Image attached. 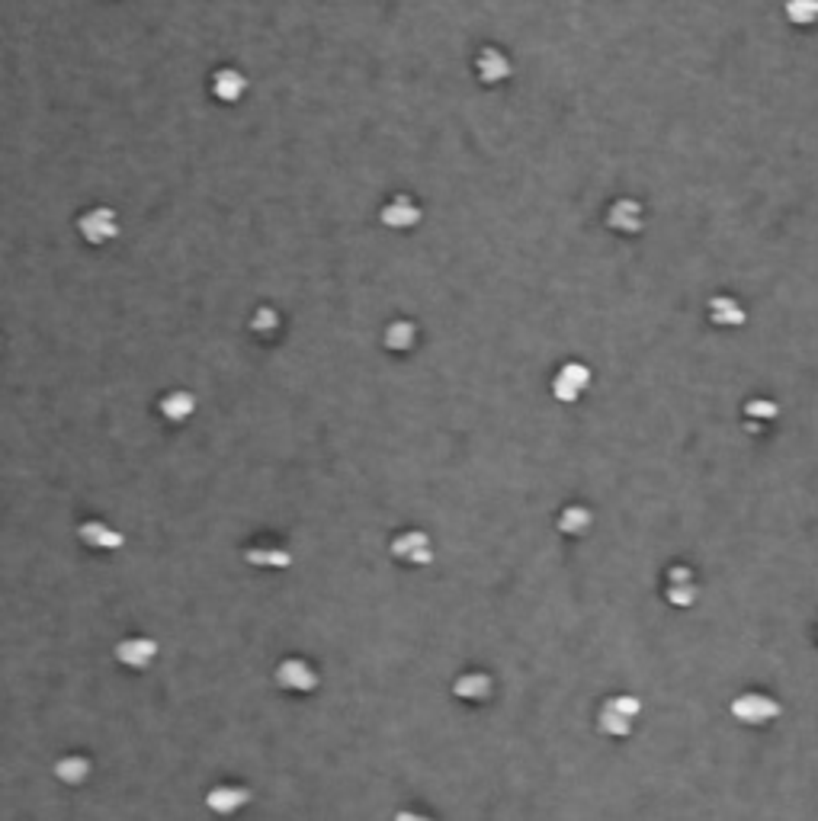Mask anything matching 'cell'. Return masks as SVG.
I'll return each mask as SVG.
<instances>
[{
    "mask_svg": "<svg viewBox=\"0 0 818 821\" xmlns=\"http://www.w3.org/2000/svg\"><path fill=\"white\" fill-rule=\"evenodd\" d=\"M78 231L87 244L103 247V244H110L119 237V216L110 209V205H93V209H87L84 216L78 218Z\"/></svg>",
    "mask_w": 818,
    "mask_h": 821,
    "instance_id": "6da1fadb",
    "label": "cell"
},
{
    "mask_svg": "<svg viewBox=\"0 0 818 821\" xmlns=\"http://www.w3.org/2000/svg\"><path fill=\"white\" fill-rule=\"evenodd\" d=\"M244 90H248V78L238 68H218L212 74V97L222 100V103H238Z\"/></svg>",
    "mask_w": 818,
    "mask_h": 821,
    "instance_id": "4fadbf2b",
    "label": "cell"
},
{
    "mask_svg": "<svg viewBox=\"0 0 818 821\" xmlns=\"http://www.w3.org/2000/svg\"><path fill=\"white\" fill-rule=\"evenodd\" d=\"M157 411H161V417L167 424H186L193 415H197V395L184 392V388H174V392H167L161 398Z\"/></svg>",
    "mask_w": 818,
    "mask_h": 821,
    "instance_id": "30bf717a",
    "label": "cell"
},
{
    "mask_svg": "<svg viewBox=\"0 0 818 821\" xmlns=\"http://www.w3.org/2000/svg\"><path fill=\"white\" fill-rule=\"evenodd\" d=\"M491 690H494V680L488 674H482V670H469V674H462L452 683V693L459 700H465V703H484L491 697Z\"/></svg>",
    "mask_w": 818,
    "mask_h": 821,
    "instance_id": "5bb4252c",
    "label": "cell"
},
{
    "mask_svg": "<svg viewBox=\"0 0 818 821\" xmlns=\"http://www.w3.org/2000/svg\"><path fill=\"white\" fill-rule=\"evenodd\" d=\"M610 703H613L616 710L626 712V716H632V719L642 712V700H639V697H632V693H616V697H610Z\"/></svg>",
    "mask_w": 818,
    "mask_h": 821,
    "instance_id": "cb8c5ba5",
    "label": "cell"
},
{
    "mask_svg": "<svg viewBox=\"0 0 818 821\" xmlns=\"http://www.w3.org/2000/svg\"><path fill=\"white\" fill-rule=\"evenodd\" d=\"M745 411H748V417H760V421H773V417L780 415V405H773V401L758 398V401H748V405H745Z\"/></svg>",
    "mask_w": 818,
    "mask_h": 821,
    "instance_id": "603a6c76",
    "label": "cell"
},
{
    "mask_svg": "<svg viewBox=\"0 0 818 821\" xmlns=\"http://www.w3.org/2000/svg\"><path fill=\"white\" fill-rule=\"evenodd\" d=\"M607 225L620 235H639L642 231V203L635 199H616L607 212Z\"/></svg>",
    "mask_w": 818,
    "mask_h": 821,
    "instance_id": "8fae6325",
    "label": "cell"
},
{
    "mask_svg": "<svg viewBox=\"0 0 818 821\" xmlns=\"http://www.w3.org/2000/svg\"><path fill=\"white\" fill-rule=\"evenodd\" d=\"M379 222L392 231H408L420 222V205L411 196H392L379 209Z\"/></svg>",
    "mask_w": 818,
    "mask_h": 821,
    "instance_id": "52a82bcc",
    "label": "cell"
},
{
    "mask_svg": "<svg viewBox=\"0 0 818 821\" xmlns=\"http://www.w3.org/2000/svg\"><path fill=\"white\" fill-rule=\"evenodd\" d=\"M93 763L84 754H65L61 761H55V776L68 786H80L84 780H90Z\"/></svg>",
    "mask_w": 818,
    "mask_h": 821,
    "instance_id": "ac0fdd59",
    "label": "cell"
},
{
    "mask_svg": "<svg viewBox=\"0 0 818 821\" xmlns=\"http://www.w3.org/2000/svg\"><path fill=\"white\" fill-rule=\"evenodd\" d=\"M780 712H783V706L767 693H741L732 700V716L741 725H767L780 719Z\"/></svg>",
    "mask_w": 818,
    "mask_h": 821,
    "instance_id": "7a4b0ae2",
    "label": "cell"
},
{
    "mask_svg": "<svg viewBox=\"0 0 818 821\" xmlns=\"http://www.w3.org/2000/svg\"><path fill=\"white\" fill-rule=\"evenodd\" d=\"M382 343H386V350H392V353H408V350L418 343V328H414V321H405V318H398V321H392L386 328V334H382Z\"/></svg>",
    "mask_w": 818,
    "mask_h": 821,
    "instance_id": "d6986e66",
    "label": "cell"
},
{
    "mask_svg": "<svg viewBox=\"0 0 818 821\" xmlns=\"http://www.w3.org/2000/svg\"><path fill=\"white\" fill-rule=\"evenodd\" d=\"M78 539L87 545V549H97V553H116V549H122L125 545L122 532L112 530V526H106L103 520H87V523H80Z\"/></svg>",
    "mask_w": 818,
    "mask_h": 821,
    "instance_id": "ba28073f",
    "label": "cell"
},
{
    "mask_svg": "<svg viewBox=\"0 0 818 821\" xmlns=\"http://www.w3.org/2000/svg\"><path fill=\"white\" fill-rule=\"evenodd\" d=\"M668 604L675 606H690L696 600V584L694 578H684V581H668V591H664Z\"/></svg>",
    "mask_w": 818,
    "mask_h": 821,
    "instance_id": "7402d4cb",
    "label": "cell"
},
{
    "mask_svg": "<svg viewBox=\"0 0 818 821\" xmlns=\"http://www.w3.org/2000/svg\"><path fill=\"white\" fill-rule=\"evenodd\" d=\"M632 722H635V719L626 716L622 710H616L610 700L600 706V716H597V725H600V732H603V735H610V738H626L629 732H632Z\"/></svg>",
    "mask_w": 818,
    "mask_h": 821,
    "instance_id": "ffe728a7",
    "label": "cell"
},
{
    "mask_svg": "<svg viewBox=\"0 0 818 821\" xmlns=\"http://www.w3.org/2000/svg\"><path fill=\"white\" fill-rule=\"evenodd\" d=\"M709 321L719 328H741L748 321V311L732 296H716L709 299Z\"/></svg>",
    "mask_w": 818,
    "mask_h": 821,
    "instance_id": "9a60e30c",
    "label": "cell"
},
{
    "mask_svg": "<svg viewBox=\"0 0 818 821\" xmlns=\"http://www.w3.org/2000/svg\"><path fill=\"white\" fill-rule=\"evenodd\" d=\"M475 74H478V80H482V84H501V80H507L514 74V65H511V58H507L505 52H501V48H494V46H488V48H482V52H478V58H475Z\"/></svg>",
    "mask_w": 818,
    "mask_h": 821,
    "instance_id": "9c48e42d",
    "label": "cell"
},
{
    "mask_svg": "<svg viewBox=\"0 0 818 821\" xmlns=\"http://www.w3.org/2000/svg\"><path fill=\"white\" fill-rule=\"evenodd\" d=\"M250 331H254V334H260V337L276 334V331H280V311L270 309V305H260V309L250 315Z\"/></svg>",
    "mask_w": 818,
    "mask_h": 821,
    "instance_id": "44dd1931",
    "label": "cell"
},
{
    "mask_svg": "<svg viewBox=\"0 0 818 821\" xmlns=\"http://www.w3.org/2000/svg\"><path fill=\"white\" fill-rule=\"evenodd\" d=\"M250 802V789L244 786H212L209 793H206V805L212 808L216 815H235L238 808H244Z\"/></svg>",
    "mask_w": 818,
    "mask_h": 821,
    "instance_id": "7c38bea8",
    "label": "cell"
},
{
    "mask_svg": "<svg viewBox=\"0 0 818 821\" xmlns=\"http://www.w3.org/2000/svg\"><path fill=\"white\" fill-rule=\"evenodd\" d=\"M157 642L148 636H129L122 638V642H116V648H112V655H116V661L122 664V668L129 670H144L154 664L157 658Z\"/></svg>",
    "mask_w": 818,
    "mask_h": 821,
    "instance_id": "8992f818",
    "label": "cell"
},
{
    "mask_svg": "<svg viewBox=\"0 0 818 821\" xmlns=\"http://www.w3.org/2000/svg\"><path fill=\"white\" fill-rule=\"evenodd\" d=\"M273 680L289 693H312L314 687L321 683V677H318V670L305 661V658H286V661L276 664Z\"/></svg>",
    "mask_w": 818,
    "mask_h": 821,
    "instance_id": "3957f363",
    "label": "cell"
},
{
    "mask_svg": "<svg viewBox=\"0 0 818 821\" xmlns=\"http://www.w3.org/2000/svg\"><path fill=\"white\" fill-rule=\"evenodd\" d=\"M590 523H594V513L584 504H568L556 520L558 532H565V536H584L590 530Z\"/></svg>",
    "mask_w": 818,
    "mask_h": 821,
    "instance_id": "e0dca14e",
    "label": "cell"
},
{
    "mask_svg": "<svg viewBox=\"0 0 818 821\" xmlns=\"http://www.w3.org/2000/svg\"><path fill=\"white\" fill-rule=\"evenodd\" d=\"M392 555L398 562H408V565L420 568V565H430L433 562V545L430 536L424 530H405L392 539Z\"/></svg>",
    "mask_w": 818,
    "mask_h": 821,
    "instance_id": "5b68a950",
    "label": "cell"
},
{
    "mask_svg": "<svg viewBox=\"0 0 818 821\" xmlns=\"http://www.w3.org/2000/svg\"><path fill=\"white\" fill-rule=\"evenodd\" d=\"M588 385H590V366L571 360V363H565V366L556 373V379H552V398L562 401V405H575V401L588 392Z\"/></svg>",
    "mask_w": 818,
    "mask_h": 821,
    "instance_id": "277c9868",
    "label": "cell"
},
{
    "mask_svg": "<svg viewBox=\"0 0 818 821\" xmlns=\"http://www.w3.org/2000/svg\"><path fill=\"white\" fill-rule=\"evenodd\" d=\"M244 562L254 568H276V572H286L292 565V553L286 549H276V545H254L244 553Z\"/></svg>",
    "mask_w": 818,
    "mask_h": 821,
    "instance_id": "2e32d148",
    "label": "cell"
}]
</instances>
